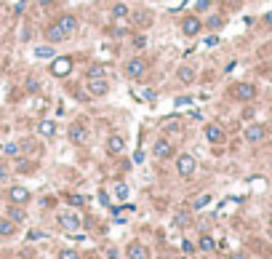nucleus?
I'll return each mask as SVG.
<instances>
[{"mask_svg":"<svg viewBox=\"0 0 272 259\" xmlns=\"http://www.w3.org/2000/svg\"><path fill=\"white\" fill-rule=\"evenodd\" d=\"M195 169H197V161L190 155V152H184V155H179V158H176V174H179V176L187 179V176L195 174Z\"/></svg>","mask_w":272,"mask_h":259,"instance_id":"nucleus-1","label":"nucleus"},{"mask_svg":"<svg viewBox=\"0 0 272 259\" xmlns=\"http://www.w3.org/2000/svg\"><path fill=\"white\" fill-rule=\"evenodd\" d=\"M147 59H142V56H136V59H131L128 64H125V78H131V81H139V78L147 72Z\"/></svg>","mask_w":272,"mask_h":259,"instance_id":"nucleus-2","label":"nucleus"},{"mask_svg":"<svg viewBox=\"0 0 272 259\" xmlns=\"http://www.w3.org/2000/svg\"><path fill=\"white\" fill-rule=\"evenodd\" d=\"M243 136H245V142L259 144V142H264V136H267V126L264 123H251V126H245Z\"/></svg>","mask_w":272,"mask_h":259,"instance_id":"nucleus-3","label":"nucleus"},{"mask_svg":"<svg viewBox=\"0 0 272 259\" xmlns=\"http://www.w3.org/2000/svg\"><path fill=\"white\" fill-rule=\"evenodd\" d=\"M232 96L237 102H251L256 96V86L254 83H237V86H232Z\"/></svg>","mask_w":272,"mask_h":259,"instance_id":"nucleus-4","label":"nucleus"},{"mask_svg":"<svg viewBox=\"0 0 272 259\" xmlns=\"http://www.w3.org/2000/svg\"><path fill=\"white\" fill-rule=\"evenodd\" d=\"M59 227L67 230V232L80 230V216H78L75 211H62V214H59Z\"/></svg>","mask_w":272,"mask_h":259,"instance_id":"nucleus-5","label":"nucleus"},{"mask_svg":"<svg viewBox=\"0 0 272 259\" xmlns=\"http://www.w3.org/2000/svg\"><path fill=\"white\" fill-rule=\"evenodd\" d=\"M67 136H70V142L72 144H85V139H88V126L85 123H72L70 126V131H67Z\"/></svg>","mask_w":272,"mask_h":259,"instance_id":"nucleus-6","label":"nucleus"},{"mask_svg":"<svg viewBox=\"0 0 272 259\" xmlns=\"http://www.w3.org/2000/svg\"><path fill=\"white\" fill-rule=\"evenodd\" d=\"M72 72V59L70 56H62V59H54L51 62V75L54 78H67Z\"/></svg>","mask_w":272,"mask_h":259,"instance_id":"nucleus-7","label":"nucleus"},{"mask_svg":"<svg viewBox=\"0 0 272 259\" xmlns=\"http://www.w3.org/2000/svg\"><path fill=\"white\" fill-rule=\"evenodd\" d=\"M85 88H88V94H91V96H107L110 83H107V78H88Z\"/></svg>","mask_w":272,"mask_h":259,"instance_id":"nucleus-8","label":"nucleus"},{"mask_svg":"<svg viewBox=\"0 0 272 259\" xmlns=\"http://www.w3.org/2000/svg\"><path fill=\"white\" fill-rule=\"evenodd\" d=\"M200 30H203V22L197 16H184L182 19V32L187 38H197V35H200Z\"/></svg>","mask_w":272,"mask_h":259,"instance_id":"nucleus-9","label":"nucleus"},{"mask_svg":"<svg viewBox=\"0 0 272 259\" xmlns=\"http://www.w3.org/2000/svg\"><path fill=\"white\" fill-rule=\"evenodd\" d=\"M125 257L128 259H150V249L144 243L134 241V243H128V249H125Z\"/></svg>","mask_w":272,"mask_h":259,"instance_id":"nucleus-10","label":"nucleus"},{"mask_svg":"<svg viewBox=\"0 0 272 259\" xmlns=\"http://www.w3.org/2000/svg\"><path fill=\"white\" fill-rule=\"evenodd\" d=\"M152 155L160 158V161H163V158H171V155H174V144H171L168 139H157L155 147H152Z\"/></svg>","mask_w":272,"mask_h":259,"instance_id":"nucleus-11","label":"nucleus"},{"mask_svg":"<svg viewBox=\"0 0 272 259\" xmlns=\"http://www.w3.org/2000/svg\"><path fill=\"white\" fill-rule=\"evenodd\" d=\"M8 201L16 203V206H24V203L30 201V190L27 187H19V184H16V187L8 190Z\"/></svg>","mask_w":272,"mask_h":259,"instance_id":"nucleus-12","label":"nucleus"},{"mask_svg":"<svg viewBox=\"0 0 272 259\" xmlns=\"http://www.w3.org/2000/svg\"><path fill=\"white\" fill-rule=\"evenodd\" d=\"M205 139H208L211 144H222L224 142V131L219 123H208L205 126Z\"/></svg>","mask_w":272,"mask_h":259,"instance_id":"nucleus-13","label":"nucleus"},{"mask_svg":"<svg viewBox=\"0 0 272 259\" xmlns=\"http://www.w3.org/2000/svg\"><path fill=\"white\" fill-rule=\"evenodd\" d=\"M59 27L64 30V35H72V32H78V16H72V14H64V16H59Z\"/></svg>","mask_w":272,"mask_h":259,"instance_id":"nucleus-14","label":"nucleus"},{"mask_svg":"<svg viewBox=\"0 0 272 259\" xmlns=\"http://www.w3.org/2000/svg\"><path fill=\"white\" fill-rule=\"evenodd\" d=\"M45 38H48V43H62L67 35H64V30L54 22V24H48V27H45Z\"/></svg>","mask_w":272,"mask_h":259,"instance_id":"nucleus-15","label":"nucleus"},{"mask_svg":"<svg viewBox=\"0 0 272 259\" xmlns=\"http://www.w3.org/2000/svg\"><path fill=\"white\" fill-rule=\"evenodd\" d=\"M107 150H110V155H120V152L125 150V139L117 136V134H112L107 139Z\"/></svg>","mask_w":272,"mask_h":259,"instance_id":"nucleus-16","label":"nucleus"},{"mask_svg":"<svg viewBox=\"0 0 272 259\" xmlns=\"http://www.w3.org/2000/svg\"><path fill=\"white\" fill-rule=\"evenodd\" d=\"M110 16L115 19V22H125V19L131 16V11H128V5H125V3H115V5H112V11H110Z\"/></svg>","mask_w":272,"mask_h":259,"instance_id":"nucleus-17","label":"nucleus"},{"mask_svg":"<svg viewBox=\"0 0 272 259\" xmlns=\"http://www.w3.org/2000/svg\"><path fill=\"white\" fill-rule=\"evenodd\" d=\"M195 75H197V72H195V67H190V64L179 67V81H182V83H192V81H195Z\"/></svg>","mask_w":272,"mask_h":259,"instance_id":"nucleus-18","label":"nucleus"},{"mask_svg":"<svg viewBox=\"0 0 272 259\" xmlns=\"http://www.w3.org/2000/svg\"><path fill=\"white\" fill-rule=\"evenodd\" d=\"M38 131H40V134L45 136V139H51L56 134V123L54 121H40V126H38Z\"/></svg>","mask_w":272,"mask_h":259,"instance_id":"nucleus-19","label":"nucleus"},{"mask_svg":"<svg viewBox=\"0 0 272 259\" xmlns=\"http://www.w3.org/2000/svg\"><path fill=\"white\" fill-rule=\"evenodd\" d=\"M16 232V224L11 222V219H0V235L3 238H11Z\"/></svg>","mask_w":272,"mask_h":259,"instance_id":"nucleus-20","label":"nucleus"},{"mask_svg":"<svg viewBox=\"0 0 272 259\" xmlns=\"http://www.w3.org/2000/svg\"><path fill=\"white\" fill-rule=\"evenodd\" d=\"M8 219H11V222H22V219H24V209H22V206H16V203H11L8 206Z\"/></svg>","mask_w":272,"mask_h":259,"instance_id":"nucleus-21","label":"nucleus"},{"mask_svg":"<svg viewBox=\"0 0 272 259\" xmlns=\"http://www.w3.org/2000/svg\"><path fill=\"white\" fill-rule=\"evenodd\" d=\"M203 27H208V30H219V27H224V16H219V14L208 16V22H205Z\"/></svg>","mask_w":272,"mask_h":259,"instance_id":"nucleus-22","label":"nucleus"},{"mask_svg":"<svg viewBox=\"0 0 272 259\" xmlns=\"http://www.w3.org/2000/svg\"><path fill=\"white\" fill-rule=\"evenodd\" d=\"M197 246H200V251H214L216 249V243H214V238H211V235H200V243H197Z\"/></svg>","mask_w":272,"mask_h":259,"instance_id":"nucleus-23","label":"nucleus"},{"mask_svg":"<svg viewBox=\"0 0 272 259\" xmlns=\"http://www.w3.org/2000/svg\"><path fill=\"white\" fill-rule=\"evenodd\" d=\"M112 192H115V198H117V201H125V198H128V184L117 182V184H115V190H112Z\"/></svg>","mask_w":272,"mask_h":259,"instance_id":"nucleus-24","label":"nucleus"},{"mask_svg":"<svg viewBox=\"0 0 272 259\" xmlns=\"http://www.w3.org/2000/svg\"><path fill=\"white\" fill-rule=\"evenodd\" d=\"M163 129L165 131H179L182 129V121H179V118H168V121L163 123Z\"/></svg>","mask_w":272,"mask_h":259,"instance_id":"nucleus-25","label":"nucleus"},{"mask_svg":"<svg viewBox=\"0 0 272 259\" xmlns=\"http://www.w3.org/2000/svg\"><path fill=\"white\" fill-rule=\"evenodd\" d=\"M35 56H38V59H51V56H54V48H51V45H43V48H35Z\"/></svg>","mask_w":272,"mask_h":259,"instance_id":"nucleus-26","label":"nucleus"},{"mask_svg":"<svg viewBox=\"0 0 272 259\" xmlns=\"http://www.w3.org/2000/svg\"><path fill=\"white\" fill-rule=\"evenodd\" d=\"M88 78H104V67H102V64H91V67H88Z\"/></svg>","mask_w":272,"mask_h":259,"instance_id":"nucleus-27","label":"nucleus"},{"mask_svg":"<svg viewBox=\"0 0 272 259\" xmlns=\"http://www.w3.org/2000/svg\"><path fill=\"white\" fill-rule=\"evenodd\" d=\"M67 201H70L72 206H85V195H78V192H70V195H67Z\"/></svg>","mask_w":272,"mask_h":259,"instance_id":"nucleus-28","label":"nucleus"},{"mask_svg":"<svg viewBox=\"0 0 272 259\" xmlns=\"http://www.w3.org/2000/svg\"><path fill=\"white\" fill-rule=\"evenodd\" d=\"M27 91L30 94H38V91H40V81H38V78H27Z\"/></svg>","mask_w":272,"mask_h":259,"instance_id":"nucleus-29","label":"nucleus"},{"mask_svg":"<svg viewBox=\"0 0 272 259\" xmlns=\"http://www.w3.org/2000/svg\"><path fill=\"white\" fill-rule=\"evenodd\" d=\"M59 259H80V254L75 249H64V251H59Z\"/></svg>","mask_w":272,"mask_h":259,"instance_id":"nucleus-30","label":"nucleus"},{"mask_svg":"<svg viewBox=\"0 0 272 259\" xmlns=\"http://www.w3.org/2000/svg\"><path fill=\"white\" fill-rule=\"evenodd\" d=\"M208 203H211V195H200V198H195L192 209H203V206H208Z\"/></svg>","mask_w":272,"mask_h":259,"instance_id":"nucleus-31","label":"nucleus"},{"mask_svg":"<svg viewBox=\"0 0 272 259\" xmlns=\"http://www.w3.org/2000/svg\"><path fill=\"white\" fill-rule=\"evenodd\" d=\"M208 8H211V0H197V3H195L197 14H203V11H208Z\"/></svg>","mask_w":272,"mask_h":259,"instance_id":"nucleus-32","label":"nucleus"},{"mask_svg":"<svg viewBox=\"0 0 272 259\" xmlns=\"http://www.w3.org/2000/svg\"><path fill=\"white\" fill-rule=\"evenodd\" d=\"M5 155H19V152H22V150H19V144H5Z\"/></svg>","mask_w":272,"mask_h":259,"instance_id":"nucleus-33","label":"nucleus"},{"mask_svg":"<svg viewBox=\"0 0 272 259\" xmlns=\"http://www.w3.org/2000/svg\"><path fill=\"white\" fill-rule=\"evenodd\" d=\"M5 179H8V166L0 161V182H5Z\"/></svg>","mask_w":272,"mask_h":259,"instance_id":"nucleus-34","label":"nucleus"},{"mask_svg":"<svg viewBox=\"0 0 272 259\" xmlns=\"http://www.w3.org/2000/svg\"><path fill=\"white\" fill-rule=\"evenodd\" d=\"M136 24H150V14H144V11L136 14Z\"/></svg>","mask_w":272,"mask_h":259,"instance_id":"nucleus-35","label":"nucleus"},{"mask_svg":"<svg viewBox=\"0 0 272 259\" xmlns=\"http://www.w3.org/2000/svg\"><path fill=\"white\" fill-rule=\"evenodd\" d=\"M144 43H147V41H144V38H142V35H139V38H136V41H134V48H144Z\"/></svg>","mask_w":272,"mask_h":259,"instance_id":"nucleus-36","label":"nucleus"},{"mask_svg":"<svg viewBox=\"0 0 272 259\" xmlns=\"http://www.w3.org/2000/svg\"><path fill=\"white\" fill-rule=\"evenodd\" d=\"M182 249H184V251H187V254H192V251H195V246H192L190 241H184V243H182Z\"/></svg>","mask_w":272,"mask_h":259,"instance_id":"nucleus-37","label":"nucleus"},{"mask_svg":"<svg viewBox=\"0 0 272 259\" xmlns=\"http://www.w3.org/2000/svg\"><path fill=\"white\" fill-rule=\"evenodd\" d=\"M16 169H19V171H27V169H30V163H27V161H19V163H16Z\"/></svg>","mask_w":272,"mask_h":259,"instance_id":"nucleus-38","label":"nucleus"},{"mask_svg":"<svg viewBox=\"0 0 272 259\" xmlns=\"http://www.w3.org/2000/svg\"><path fill=\"white\" fill-rule=\"evenodd\" d=\"M219 43V38L216 35H211V38H205V45H216Z\"/></svg>","mask_w":272,"mask_h":259,"instance_id":"nucleus-39","label":"nucleus"},{"mask_svg":"<svg viewBox=\"0 0 272 259\" xmlns=\"http://www.w3.org/2000/svg\"><path fill=\"white\" fill-rule=\"evenodd\" d=\"M107 259H117V251L115 249H107Z\"/></svg>","mask_w":272,"mask_h":259,"instance_id":"nucleus-40","label":"nucleus"},{"mask_svg":"<svg viewBox=\"0 0 272 259\" xmlns=\"http://www.w3.org/2000/svg\"><path fill=\"white\" fill-rule=\"evenodd\" d=\"M230 259H245V254H232Z\"/></svg>","mask_w":272,"mask_h":259,"instance_id":"nucleus-41","label":"nucleus"},{"mask_svg":"<svg viewBox=\"0 0 272 259\" xmlns=\"http://www.w3.org/2000/svg\"><path fill=\"white\" fill-rule=\"evenodd\" d=\"M38 3H40V5H51V0H38Z\"/></svg>","mask_w":272,"mask_h":259,"instance_id":"nucleus-42","label":"nucleus"},{"mask_svg":"<svg viewBox=\"0 0 272 259\" xmlns=\"http://www.w3.org/2000/svg\"><path fill=\"white\" fill-rule=\"evenodd\" d=\"M267 22H270V24H272V14H267Z\"/></svg>","mask_w":272,"mask_h":259,"instance_id":"nucleus-43","label":"nucleus"},{"mask_svg":"<svg viewBox=\"0 0 272 259\" xmlns=\"http://www.w3.org/2000/svg\"><path fill=\"white\" fill-rule=\"evenodd\" d=\"M85 259H99V257H94V254H91V257H85Z\"/></svg>","mask_w":272,"mask_h":259,"instance_id":"nucleus-44","label":"nucleus"}]
</instances>
